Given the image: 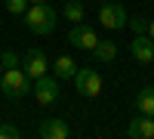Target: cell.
Returning <instances> with one entry per match:
<instances>
[{
    "label": "cell",
    "instance_id": "obj_1",
    "mask_svg": "<svg viewBox=\"0 0 154 139\" xmlns=\"http://www.w3.org/2000/svg\"><path fill=\"white\" fill-rule=\"evenodd\" d=\"M22 19H25V28L34 31V34H53L56 25H59V12L49 3H31Z\"/></svg>",
    "mask_w": 154,
    "mask_h": 139
},
{
    "label": "cell",
    "instance_id": "obj_2",
    "mask_svg": "<svg viewBox=\"0 0 154 139\" xmlns=\"http://www.w3.org/2000/svg\"><path fill=\"white\" fill-rule=\"evenodd\" d=\"M34 90L31 87V77L25 74L19 65L16 68H3V77H0V93H6L9 99H22Z\"/></svg>",
    "mask_w": 154,
    "mask_h": 139
},
{
    "label": "cell",
    "instance_id": "obj_3",
    "mask_svg": "<svg viewBox=\"0 0 154 139\" xmlns=\"http://www.w3.org/2000/svg\"><path fill=\"white\" fill-rule=\"evenodd\" d=\"M74 87H77V93L86 96V99H93L102 93V74L96 68H77L74 71Z\"/></svg>",
    "mask_w": 154,
    "mask_h": 139
},
{
    "label": "cell",
    "instance_id": "obj_4",
    "mask_svg": "<svg viewBox=\"0 0 154 139\" xmlns=\"http://www.w3.org/2000/svg\"><path fill=\"white\" fill-rule=\"evenodd\" d=\"M59 77L53 74V77H49V74H43V77H37L34 81V99L40 105H53V102H59Z\"/></svg>",
    "mask_w": 154,
    "mask_h": 139
},
{
    "label": "cell",
    "instance_id": "obj_5",
    "mask_svg": "<svg viewBox=\"0 0 154 139\" xmlns=\"http://www.w3.org/2000/svg\"><path fill=\"white\" fill-rule=\"evenodd\" d=\"M99 22L105 25V28H111V31H120V28H126L130 16H126L123 3H102V9H99Z\"/></svg>",
    "mask_w": 154,
    "mask_h": 139
},
{
    "label": "cell",
    "instance_id": "obj_6",
    "mask_svg": "<svg viewBox=\"0 0 154 139\" xmlns=\"http://www.w3.org/2000/svg\"><path fill=\"white\" fill-rule=\"evenodd\" d=\"M25 74H28L31 81L43 77V74H49V59L40 46H31L28 53H25Z\"/></svg>",
    "mask_w": 154,
    "mask_h": 139
},
{
    "label": "cell",
    "instance_id": "obj_7",
    "mask_svg": "<svg viewBox=\"0 0 154 139\" xmlns=\"http://www.w3.org/2000/svg\"><path fill=\"white\" fill-rule=\"evenodd\" d=\"M68 43H74L77 49H89V53H93V46L99 43V34L89 28V25L77 22V25H71V31H68Z\"/></svg>",
    "mask_w": 154,
    "mask_h": 139
},
{
    "label": "cell",
    "instance_id": "obj_8",
    "mask_svg": "<svg viewBox=\"0 0 154 139\" xmlns=\"http://www.w3.org/2000/svg\"><path fill=\"white\" fill-rule=\"evenodd\" d=\"M130 56L142 65H154V40L148 34H136L130 40Z\"/></svg>",
    "mask_w": 154,
    "mask_h": 139
},
{
    "label": "cell",
    "instance_id": "obj_9",
    "mask_svg": "<svg viewBox=\"0 0 154 139\" xmlns=\"http://www.w3.org/2000/svg\"><path fill=\"white\" fill-rule=\"evenodd\" d=\"M126 136L130 139H154V118H148V115L133 118L130 127H126Z\"/></svg>",
    "mask_w": 154,
    "mask_h": 139
},
{
    "label": "cell",
    "instance_id": "obj_10",
    "mask_svg": "<svg viewBox=\"0 0 154 139\" xmlns=\"http://www.w3.org/2000/svg\"><path fill=\"white\" fill-rule=\"evenodd\" d=\"M37 133H40L43 139H68V136H71V127H68L62 118H46Z\"/></svg>",
    "mask_w": 154,
    "mask_h": 139
},
{
    "label": "cell",
    "instance_id": "obj_11",
    "mask_svg": "<svg viewBox=\"0 0 154 139\" xmlns=\"http://www.w3.org/2000/svg\"><path fill=\"white\" fill-rule=\"evenodd\" d=\"M136 111L154 118V87H142V90L136 93Z\"/></svg>",
    "mask_w": 154,
    "mask_h": 139
},
{
    "label": "cell",
    "instance_id": "obj_12",
    "mask_svg": "<svg viewBox=\"0 0 154 139\" xmlns=\"http://www.w3.org/2000/svg\"><path fill=\"white\" fill-rule=\"evenodd\" d=\"M53 71H56V77H59V81H74L77 65H74V59H71V56H56Z\"/></svg>",
    "mask_w": 154,
    "mask_h": 139
},
{
    "label": "cell",
    "instance_id": "obj_13",
    "mask_svg": "<svg viewBox=\"0 0 154 139\" xmlns=\"http://www.w3.org/2000/svg\"><path fill=\"white\" fill-rule=\"evenodd\" d=\"M93 56H96L99 62H114V59H117V43L105 37V40H99V43L93 46Z\"/></svg>",
    "mask_w": 154,
    "mask_h": 139
},
{
    "label": "cell",
    "instance_id": "obj_14",
    "mask_svg": "<svg viewBox=\"0 0 154 139\" xmlns=\"http://www.w3.org/2000/svg\"><path fill=\"white\" fill-rule=\"evenodd\" d=\"M83 16H86V6L80 0H65V19H71V25L83 22Z\"/></svg>",
    "mask_w": 154,
    "mask_h": 139
},
{
    "label": "cell",
    "instance_id": "obj_15",
    "mask_svg": "<svg viewBox=\"0 0 154 139\" xmlns=\"http://www.w3.org/2000/svg\"><path fill=\"white\" fill-rule=\"evenodd\" d=\"M19 53H12V49H0V68H16L19 65Z\"/></svg>",
    "mask_w": 154,
    "mask_h": 139
},
{
    "label": "cell",
    "instance_id": "obj_16",
    "mask_svg": "<svg viewBox=\"0 0 154 139\" xmlns=\"http://www.w3.org/2000/svg\"><path fill=\"white\" fill-rule=\"evenodd\" d=\"M3 6H6V12H12V16H25V9L31 3L28 0H3Z\"/></svg>",
    "mask_w": 154,
    "mask_h": 139
},
{
    "label": "cell",
    "instance_id": "obj_17",
    "mask_svg": "<svg viewBox=\"0 0 154 139\" xmlns=\"http://www.w3.org/2000/svg\"><path fill=\"white\" fill-rule=\"evenodd\" d=\"M22 130L16 127V124H0V139H19Z\"/></svg>",
    "mask_w": 154,
    "mask_h": 139
},
{
    "label": "cell",
    "instance_id": "obj_18",
    "mask_svg": "<svg viewBox=\"0 0 154 139\" xmlns=\"http://www.w3.org/2000/svg\"><path fill=\"white\" fill-rule=\"evenodd\" d=\"M126 25H130L136 34H148V19H142V16H139V19H130Z\"/></svg>",
    "mask_w": 154,
    "mask_h": 139
},
{
    "label": "cell",
    "instance_id": "obj_19",
    "mask_svg": "<svg viewBox=\"0 0 154 139\" xmlns=\"http://www.w3.org/2000/svg\"><path fill=\"white\" fill-rule=\"evenodd\" d=\"M148 37H151V40H154V19L148 22Z\"/></svg>",
    "mask_w": 154,
    "mask_h": 139
},
{
    "label": "cell",
    "instance_id": "obj_20",
    "mask_svg": "<svg viewBox=\"0 0 154 139\" xmlns=\"http://www.w3.org/2000/svg\"><path fill=\"white\" fill-rule=\"evenodd\" d=\"M28 3H46V0H28Z\"/></svg>",
    "mask_w": 154,
    "mask_h": 139
}]
</instances>
